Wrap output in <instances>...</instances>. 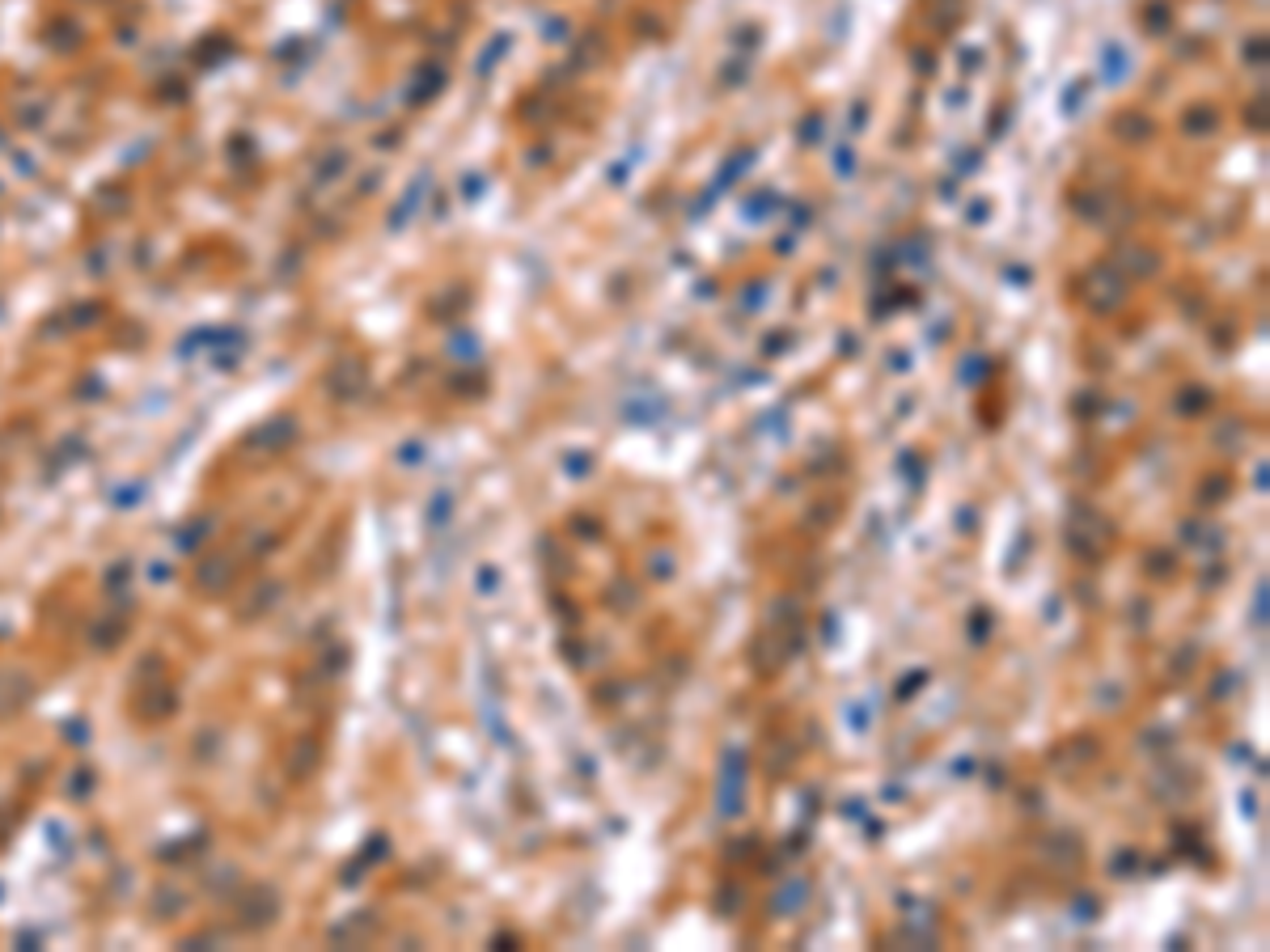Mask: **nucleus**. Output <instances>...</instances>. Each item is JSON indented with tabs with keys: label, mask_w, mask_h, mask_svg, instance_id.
<instances>
[{
	"label": "nucleus",
	"mask_w": 1270,
	"mask_h": 952,
	"mask_svg": "<svg viewBox=\"0 0 1270 952\" xmlns=\"http://www.w3.org/2000/svg\"><path fill=\"white\" fill-rule=\"evenodd\" d=\"M1089 525H1093V530H1084L1076 517H1071L1067 542H1071V550H1076V554H1084V559H1101V554L1109 550V534H1114V530H1109V521H1105V517H1097V512H1093V521H1089Z\"/></svg>",
	"instance_id": "1"
},
{
	"label": "nucleus",
	"mask_w": 1270,
	"mask_h": 952,
	"mask_svg": "<svg viewBox=\"0 0 1270 952\" xmlns=\"http://www.w3.org/2000/svg\"><path fill=\"white\" fill-rule=\"evenodd\" d=\"M741 775H745V762H741V753L737 749H729L725 753V775H721V817H737V809H741Z\"/></svg>",
	"instance_id": "2"
}]
</instances>
